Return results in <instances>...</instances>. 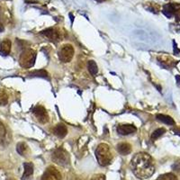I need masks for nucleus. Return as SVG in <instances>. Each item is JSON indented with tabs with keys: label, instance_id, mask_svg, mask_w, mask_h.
<instances>
[{
	"label": "nucleus",
	"instance_id": "f257e3e1",
	"mask_svg": "<svg viewBox=\"0 0 180 180\" xmlns=\"http://www.w3.org/2000/svg\"><path fill=\"white\" fill-rule=\"evenodd\" d=\"M131 168L132 173L141 179L150 177L155 171L153 159L146 152H139L132 158Z\"/></svg>",
	"mask_w": 180,
	"mask_h": 180
},
{
	"label": "nucleus",
	"instance_id": "f03ea898",
	"mask_svg": "<svg viewBox=\"0 0 180 180\" xmlns=\"http://www.w3.org/2000/svg\"><path fill=\"white\" fill-rule=\"evenodd\" d=\"M96 157L100 166L106 167L113 161V153L106 143H100L96 150Z\"/></svg>",
	"mask_w": 180,
	"mask_h": 180
},
{
	"label": "nucleus",
	"instance_id": "7ed1b4c3",
	"mask_svg": "<svg viewBox=\"0 0 180 180\" xmlns=\"http://www.w3.org/2000/svg\"><path fill=\"white\" fill-rule=\"evenodd\" d=\"M35 60H36V52L32 49H26L20 55L19 64L21 67L24 69H29L34 65Z\"/></svg>",
	"mask_w": 180,
	"mask_h": 180
},
{
	"label": "nucleus",
	"instance_id": "20e7f679",
	"mask_svg": "<svg viewBox=\"0 0 180 180\" xmlns=\"http://www.w3.org/2000/svg\"><path fill=\"white\" fill-rule=\"evenodd\" d=\"M52 159L56 164L60 166H67L70 160L69 153L63 147H60L56 149L54 152L52 153Z\"/></svg>",
	"mask_w": 180,
	"mask_h": 180
},
{
	"label": "nucleus",
	"instance_id": "39448f33",
	"mask_svg": "<svg viewBox=\"0 0 180 180\" xmlns=\"http://www.w3.org/2000/svg\"><path fill=\"white\" fill-rule=\"evenodd\" d=\"M58 55H59V59L60 60V61L67 63L69 62L73 56H74V48L72 45L70 44H65L63 46H61L58 52Z\"/></svg>",
	"mask_w": 180,
	"mask_h": 180
},
{
	"label": "nucleus",
	"instance_id": "423d86ee",
	"mask_svg": "<svg viewBox=\"0 0 180 180\" xmlns=\"http://www.w3.org/2000/svg\"><path fill=\"white\" fill-rule=\"evenodd\" d=\"M32 113H33L35 118L37 119V121L41 123H46L49 121L48 113H47L46 109L41 105H36L33 108Z\"/></svg>",
	"mask_w": 180,
	"mask_h": 180
},
{
	"label": "nucleus",
	"instance_id": "0eeeda50",
	"mask_svg": "<svg viewBox=\"0 0 180 180\" xmlns=\"http://www.w3.org/2000/svg\"><path fill=\"white\" fill-rule=\"evenodd\" d=\"M60 172L53 167H48L41 176V180H60Z\"/></svg>",
	"mask_w": 180,
	"mask_h": 180
},
{
	"label": "nucleus",
	"instance_id": "6e6552de",
	"mask_svg": "<svg viewBox=\"0 0 180 180\" xmlns=\"http://www.w3.org/2000/svg\"><path fill=\"white\" fill-rule=\"evenodd\" d=\"M44 36H46L52 42H58L60 41L61 39V36H60V33L54 28H49V29H46L44 30L42 32H41Z\"/></svg>",
	"mask_w": 180,
	"mask_h": 180
},
{
	"label": "nucleus",
	"instance_id": "1a4fd4ad",
	"mask_svg": "<svg viewBox=\"0 0 180 180\" xmlns=\"http://www.w3.org/2000/svg\"><path fill=\"white\" fill-rule=\"evenodd\" d=\"M137 131V128L132 124H121L117 127V132L121 135H129L134 133Z\"/></svg>",
	"mask_w": 180,
	"mask_h": 180
},
{
	"label": "nucleus",
	"instance_id": "9d476101",
	"mask_svg": "<svg viewBox=\"0 0 180 180\" xmlns=\"http://www.w3.org/2000/svg\"><path fill=\"white\" fill-rule=\"evenodd\" d=\"M53 133L56 135L57 137L62 139L66 136L67 133H68V128L65 124L59 123L53 128Z\"/></svg>",
	"mask_w": 180,
	"mask_h": 180
},
{
	"label": "nucleus",
	"instance_id": "9b49d317",
	"mask_svg": "<svg viewBox=\"0 0 180 180\" xmlns=\"http://www.w3.org/2000/svg\"><path fill=\"white\" fill-rule=\"evenodd\" d=\"M11 52V41L8 39H5L0 43V54L2 56H7Z\"/></svg>",
	"mask_w": 180,
	"mask_h": 180
},
{
	"label": "nucleus",
	"instance_id": "f8f14e48",
	"mask_svg": "<svg viewBox=\"0 0 180 180\" xmlns=\"http://www.w3.org/2000/svg\"><path fill=\"white\" fill-rule=\"evenodd\" d=\"M24 170L22 176V180H27L33 174V164L31 162H25L24 164Z\"/></svg>",
	"mask_w": 180,
	"mask_h": 180
},
{
	"label": "nucleus",
	"instance_id": "ddd939ff",
	"mask_svg": "<svg viewBox=\"0 0 180 180\" xmlns=\"http://www.w3.org/2000/svg\"><path fill=\"white\" fill-rule=\"evenodd\" d=\"M117 150L121 155H128L131 151V146L127 142H122L117 145Z\"/></svg>",
	"mask_w": 180,
	"mask_h": 180
},
{
	"label": "nucleus",
	"instance_id": "4468645a",
	"mask_svg": "<svg viewBox=\"0 0 180 180\" xmlns=\"http://www.w3.org/2000/svg\"><path fill=\"white\" fill-rule=\"evenodd\" d=\"M157 119L159 121V122H163V123H165V124H167V125H173L174 123H175V122H174V120L172 119V117H170V116H168V115H166V114H157Z\"/></svg>",
	"mask_w": 180,
	"mask_h": 180
},
{
	"label": "nucleus",
	"instance_id": "2eb2a0df",
	"mask_svg": "<svg viewBox=\"0 0 180 180\" xmlns=\"http://www.w3.org/2000/svg\"><path fill=\"white\" fill-rule=\"evenodd\" d=\"M87 69H88L89 73L93 76H96L98 72V67L94 60H89L87 62Z\"/></svg>",
	"mask_w": 180,
	"mask_h": 180
},
{
	"label": "nucleus",
	"instance_id": "dca6fc26",
	"mask_svg": "<svg viewBox=\"0 0 180 180\" xmlns=\"http://www.w3.org/2000/svg\"><path fill=\"white\" fill-rule=\"evenodd\" d=\"M31 77H42V78H48V72L45 69H37L29 74Z\"/></svg>",
	"mask_w": 180,
	"mask_h": 180
},
{
	"label": "nucleus",
	"instance_id": "f3484780",
	"mask_svg": "<svg viewBox=\"0 0 180 180\" xmlns=\"http://www.w3.org/2000/svg\"><path fill=\"white\" fill-rule=\"evenodd\" d=\"M8 103V96L3 89H0V106H5Z\"/></svg>",
	"mask_w": 180,
	"mask_h": 180
},
{
	"label": "nucleus",
	"instance_id": "a211bd4d",
	"mask_svg": "<svg viewBox=\"0 0 180 180\" xmlns=\"http://www.w3.org/2000/svg\"><path fill=\"white\" fill-rule=\"evenodd\" d=\"M27 150H28V147L24 142H19L16 145V150L21 156H26Z\"/></svg>",
	"mask_w": 180,
	"mask_h": 180
},
{
	"label": "nucleus",
	"instance_id": "6ab92c4d",
	"mask_svg": "<svg viewBox=\"0 0 180 180\" xmlns=\"http://www.w3.org/2000/svg\"><path fill=\"white\" fill-rule=\"evenodd\" d=\"M7 137V129L5 125L0 122V143H4Z\"/></svg>",
	"mask_w": 180,
	"mask_h": 180
},
{
	"label": "nucleus",
	"instance_id": "aec40b11",
	"mask_svg": "<svg viewBox=\"0 0 180 180\" xmlns=\"http://www.w3.org/2000/svg\"><path fill=\"white\" fill-rule=\"evenodd\" d=\"M166 132V130L164 128H159L156 131H154L151 134V140H157L158 138H159L160 136Z\"/></svg>",
	"mask_w": 180,
	"mask_h": 180
},
{
	"label": "nucleus",
	"instance_id": "412c9836",
	"mask_svg": "<svg viewBox=\"0 0 180 180\" xmlns=\"http://www.w3.org/2000/svg\"><path fill=\"white\" fill-rule=\"evenodd\" d=\"M156 180H176V176L172 173H167L159 176Z\"/></svg>",
	"mask_w": 180,
	"mask_h": 180
},
{
	"label": "nucleus",
	"instance_id": "4be33fe9",
	"mask_svg": "<svg viewBox=\"0 0 180 180\" xmlns=\"http://www.w3.org/2000/svg\"><path fill=\"white\" fill-rule=\"evenodd\" d=\"M90 180H106V178H105V176L103 174H97V175H94Z\"/></svg>",
	"mask_w": 180,
	"mask_h": 180
},
{
	"label": "nucleus",
	"instance_id": "5701e85b",
	"mask_svg": "<svg viewBox=\"0 0 180 180\" xmlns=\"http://www.w3.org/2000/svg\"><path fill=\"white\" fill-rule=\"evenodd\" d=\"M4 25H3V23H2V21H1V19H0V32H2L3 31H4Z\"/></svg>",
	"mask_w": 180,
	"mask_h": 180
},
{
	"label": "nucleus",
	"instance_id": "b1692460",
	"mask_svg": "<svg viewBox=\"0 0 180 180\" xmlns=\"http://www.w3.org/2000/svg\"><path fill=\"white\" fill-rule=\"evenodd\" d=\"M176 79L177 85H178V86H180V76L176 75Z\"/></svg>",
	"mask_w": 180,
	"mask_h": 180
},
{
	"label": "nucleus",
	"instance_id": "393cba45",
	"mask_svg": "<svg viewBox=\"0 0 180 180\" xmlns=\"http://www.w3.org/2000/svg\"><path fill=\"white\" fill-rule=\"evenodd\" d=\"M174 131H175L177 135H180V130H179V129H175Z\"/></svg>",
	"mask_w": 180,
	"mask_h": 180
},
{
	"label": "nucleus",
	"instance_id": "a878e982",
	"mask_svg": "<svg viewBox=\"0 0 180 180\" xmlns=\"http://www.w3.org/2000/svg\"><path fill=\"white\" fill-rule=\"evenodd\" d=\"M97 2H99V3H101V2H104V1H105V0H97Z\"/></svg>",
	"mask_w": 180,
	"mask_h": 180
}]
</instances>
